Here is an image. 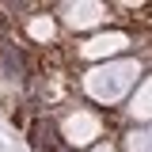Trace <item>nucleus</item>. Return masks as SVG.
Instances as JSON below:
<instances>
[{
  "mask_svg": "<svg viewBox=\"0 0 152 152\" xmlns=\"http://www.w3.org/2000/svg\"><path fill=\"white\" fill-rule=\"evenodd\" d=\"M4 69H8V72L15 69V72H19V53H12V50H8V53H4Z\"/></svg>",
  "mask_w": 152,
  "mask_h": 152,
  "instance_id": "1",
  "label": "nucleus"
},
{
  "mask_svg": "<svg viewBox=\"0 0 152 152\" xmlns=\"http://www.w3.org/2000/svg\"><path fill=\"white\" fill-rule=\"evenodd\" d=\"M53 152H65V148H53Z\"/></svg>",
  "mask_w": 152,
  "mask_h": 152,
  "instance_id": "2",
  "label": "nucleus"
}]
</instances>
